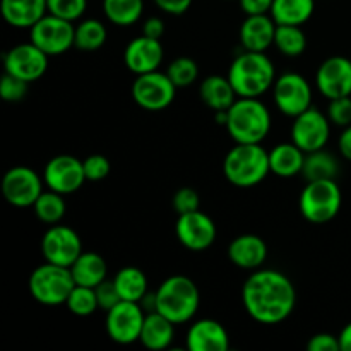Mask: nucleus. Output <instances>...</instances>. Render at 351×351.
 <instances>
[{
  "label": "nucleus",
  "mask_w": 351,
  "mask_h": 351,
  "mask_svg": "<svg viewBox=\"0 0 351 351\" xmlns=\"http://www.w3.org/2000/svg\"><path fill=\"white\" fill-rule=\"evenodd\" d=\"M247 314L259 324L274 326L287 321L297 305V290L278 269H256L242 287Z\"/></svg>",
  "instance_id": "obj_1"
},
{
  "label": "nucleus",
  "mask_w": 351,
  "mask_h": 351,
  "mask_svg": "<svg viewBox=\"0 0 351 351\" xmlns=\"http://www.w3.org/2000/svg\"><path fill=\"white\" fill-rule=\"evenodd\" d=\"M228 79L239 98H261L273 89L276 69L266 51L243 50L230 65Z\"/></svg>",
  "instance_id": "obj_2"
},
{
  "label": "nucleus",
  "mask_w": 351,
  "mask_h": 351,
  "mask_svg": "<svg viewBox=\"0 0 351 351\" xmlns=\"http://www.w3.org/2000/svg\"><path fill=\"white\" fill-rule=\"evenodd\" d=\"M271 125L269 110L259 98H237L228 108L225 129L237 144H261Z\"/></svg>",
  "instance_id": "obj_3"
},
{
  "label": "nucleus",
  "mask_w": 351,
  "mask_h": 351,
  "mask_svg": "<svg viewBox=\"0 0 351 351\" xmlns=\"http://www.w3.org/2000/svg\"><path fill=\"white\" fill-rule=\"evenodd\" d=\"M201 304L199 288L191 278L175 274L167 278L156 290V312L173 324H185L197 314Z\"/></svg>",
  "instance_id": "obj_4"
},
{
  "label": "nucleus",
  "mask_w": 351,
  "mask_h": 351,
  "mask_svg": "<svg viewBox=\"0 0 351 351\" xmlns=\"http://www.w3.org/2000/svg\"><path fill=\"white\" fill-rule=\"evenodd\" d=\"M223 173L235 187H256L271 173L269 153L261 144H237L226 153Z\"/></svg>",
  "instance_id": "obj_5"
},
{
  "label": "nucleus",
  "mask_w": 351,
  "mask_h": 351,
  "mask_svg": "<svg viewBox=\"0 0 351 351\" xmlns=\"http://www.w3.org/2000/svg\"><path fill=\"white\" fill-rule=\"evenodd\" d=\"M74 287L75 281L69 267L47 263V261L31 273L29 281H27L31 297L38 304L47 305V307L65 304Z\"/></svg>",
  "instance_id": "obj_6"
},
{
  "label": "nucleus",
  "mask_w": 351,
  "mask_h": 351,
  "mask_svg": "<svg viewBox=\"0 0 351 351\" xmlns=\"http://www.w3.org/2000/svg\"><path fill=\"white\" fill-rule=\"evenodd\" d=\"M343 204V194L336 180L307 182L300 194V213L308 223L324 225L338 216Z\"/></svg>",
  "instance_id": "obj_7"
},
{
  "label": "nucleus",
  "mask_w": 351,
  "mask_h": 351,
  "mask_svg": "<svg viewBox=\"0 0 351 351\" xmlns=\"http://www.w3.org/2000/svg\"><path fill=\"white\" fill-rule=\"evenodd\" d=\"M312 86L298 72H285L276 77L273 86V99L283 115L295 119L312 106Z\"/></svg>",
  "instance_id": "obj_8"
},
{
  "label": "nucleus",
  "mask_w": 351,
  "mask_h": 351,
  "mask_svg": "<svg viewBox=\"0 0 351 351\" xmlns=\"http://www.w3.org/2000/svg\"><path fill=\"white\" fill-rule=\"evenodd\" d=\"M177 86L173 84L167 72H147L137 75L132 82V98L143 110L147 112H161L173 103L177 96Z\"/></svg>",
  "instance_id": "obj_9"
},
{
  "label": "nucleus",
  "mask_w": 351,
  "mask_h": 351,
  "mask_svg": "<svg viewBox=\"0 0 351 351\" xmlns=\"http://www.w3.org/2000/svg\"><path fill=\"white\" fill-rule=\"evenodd\" d=\"M31 40L48 57L64 55L74 47L75 26L71 21L47 14L29 29Z\"/></svg>",
  "instance_id": "obj_10"
},
{
  "label": "nucleus",
  "mask_w": 351,
  "mask_h": 351,
  "mask_svg": "<svg viewBox=\"0 0 351 351\" xmlns=\"http://www.w3.org/2000/svg\"><path fill=\"white\" fill-rule=\"evenodd\" d=\"M43 177L33 168L14 167L2 177V195L14 208H33L34 202L43 194Z\"/></svg>",
  "instance_id": "obj_11"
},
{
  "label": "nucleus",
  "mask_w": 351,
  "mask_h": 351,
  "mask_svg": "<svg viewBox=\"0 0 351 351\" xmlns=\"http://www.w3.org/2000/svg\"><path fill=\"white\" fill-rule=\"evenodd\" d=\"M331 137V120L328 113L311 106L293 119L291 143L297 144L304 153L324 149Z\"/></svg>",
  "instance_id": "obj_12"
},
{
  "label": "nucleus",
  "mask_w": 351,
  "mask_h": 351,
  "mask_svg": "<svg viewBox=\"0 0 351 351\" xmlns=\"http://www.w3.org/2000/svg\"><path fill=\"white\" fill-rule=\"evenodd\" d=\"M144 319V308L137 302L122 300L106 312V332L110 339L119 345H132L141 339Z\"/></svg>",
  "instance_id": "obj_13"
},
{
  "label": "nucleus",
  "mask_w": 351,
  "mask_h": 351,
  "mask_svg": "<svg viewBox=\"0 0 351 351\" xmlns=\"http://www.w3.org/2000/svg\"><path fill=\"white\" fill-rule=\"evenodd\" d=\"M82 252L81 237L71 226L50 225L41 237V254L47 263L71 267Z\"/></svg>",
  "instance_id": "obj_14"
},
{
  "label": "nucleus",
  "mask_w": 351,
  "mask_h": 351,
  "mask_svg": "<svg viewBox=\"0 0 351 351\" xmlns=\"http://www.w3.org/2000/svg\"><path fill=\"white\" fill-rule=\"evenodd\" d=\"M86 180L88 178L84 173V165L79 158L72 156V154H58L45 165V187L62 195L77 192Z\"/></svg>",
  "instance_id": "obj_15"
},
{
  "label": "nucleus",
  "mask_w": 351,
  "mask_h": 351,
  "mask_svg": "<svg viewBox=\"0 0 351 351\" xmlns=\"http://www.w3.org/2000/svg\"><path fill=\"white\" fill-rule=\"evenodd\" d=\"M47 69L48 55L40 50L33 41L16 45L3 55V71L29 84L43 77Z\"/></svg>",
  "instance_id": "obj_16"
},
{
  "label": "nucleus",
  "mask_w": 351,
  "mask_h": 351,
  "mask_svg": "<svg viewBox=\"0 0 351 351\" xmlns=\"http://www.w3.org/2000/svg\"><path fill=\"white\" fill-rule=\"evenodd\" d=\"M177 239L185 249L192 252H202L209 249L216 240V225L206 213L192 211L178 215L175 223Z\"/></svg>",
  "instance_id": "obj_17"
},
{
  "label": "nucleus",
  "mask_w": 351,
  "mask_h": 351,
  "mask_svg": "<svg viewBox=\"0 0 351 351\" xmlns=\"http://www.w3.org/2000/svg\"><path fill=\"white\" fill-rule=\"evenodd\" d=\"M317 91L326 99L351 96V60L343 55L329 57L315 72Z\"/></svg>",
  "instance_id": "obj_18"
},
{
  "label": "nucleus",
  "mask_w": 351,
  "mask_h": 351,
  "mask_svg": "<svg viewBox=\"0 0 351 351\" xmlns=\"http://www.w3.org/2000/svg\"><path fill=\"white\" fill-rule=\"evenodd\" d=\"M165 50L161 40L147 36H137L123 50V62L132 74L141 75L154 72L163 64Z\"/></svg>",
  "instance_id": "obj_19"
},
{
  "label": "nucleus",
  "mask_w": 351,
  "mask_h": 351,
  "mask_svg": "<svg viewBox=\"0 0 351 351\" xmlns=\"http://www.w3.org/2000/svg\"><path fill=\"white\" fill-rule=\"evenodd\" d=\"M185 346L189 351H228L230 336L215 319H201L189 328Z\"/></svg>",
  "instance_id": "obj_20"
},
{
  "label": "nucleus",
  "mask_w": 351,
  "mask_h": 351,
  "mask_svg": "<svg viewBox=\"0 0 351 351\" xmlns=\"http://www.w3.org/2000/svg\"><path fill=\"white\" fill-rule=\"evenodd\" d=\"M228 259L240 269H259L267 259L266 242L261 237L252 235V233L237 237L228 245Z\"/></svg>",
  "instance_id": "obj_21"
},
{
  "label": "nucleus",
  "mask_w": 351,
  "mask_h": 351,
  "mask_svg": "<svg viewBox=\"0 0 351 351\" xmlns=\"http://www.w3.org/2000/svg\"><path fill=\"white\" fill-rule=\"evenodd\" d=\"M276 26L271 14H261V16H247L240 26V43L243 50L250 51H266L274 45V34Z\"/></svg>",
  "instance_id": "obj_22"
},
{
  "label": "nucleus",
  "mask_w": 351,
  "mask_h": 351,
  "mask_svg": "<svg viewBox=\"0 0 351 351\" xmlns=\"http://www.w3.org/2000/svg\"><path fill=\"white\" fill-rule=\"evenodd\" d=\"M0 12L9 26L17 29H31L48 14L47 0H2Z\"/></svg>",
  "instance_id": "obj_23"
},
{
  "label": "nucleus",
  "mask_w": 351,
  "mask_h": 351,
  "mask_svg": "<svg viewBox=\"0 0 351 351\" xmlns=\"http://www.w3.org/2000/svg\"><path fill=\"white\" fill-rule=\"evenodd\" d=\"M175 326L170 319L161 315L160 312H149L144 319L143 331H141V339L144 348L160 351L170 348L175 338Z\"/></svg>",
  "instance_id": "obj_24"
},
{
  "label": "nucleus",
  "mask_w": 351,
  "mask_h": 351,
  "mask_svg": "<svg viewBox=\"0 0 351 351\" xmlns=\"http://www.w3.org/2000/svg\"><path fill=\"white\" fill-rule=\"evenodd\" d=\"M307 153L295 143H281L269 151L271 173L281 178H291L302 173Z\"/></svg>",
  "instance_id": "obj_25"
},
{
  "label": "nucleus",
  "mask_w": 351,
  "mask_h": 351,
  "mask_svg": "<svg viewBox=\"0 0 351 351\" xmlns=\"http://www.w3.org/2000/svg\"><path fill=\"white\" fill-rule=\"evenodd\" d=\"M199 95H201L202 103L208 108L215 110V112L228 110L239 98L228 75L226 77H223V75H209V77H206L201 82Z\"/></svg>",
  "instance_id": "obj_26"
},
{
  "label": "nucleus",
  "mask_w": 351,
  "mask_h": 351,
  "mask_svg": "<svg viewBox=\"0 0 351 351\" xmlns=\"http://www.w3.org/2000/svg\"><path fill=\"white\" fill-rule=\"evenodd\" d=\"M69 269H71L75 285H81V287L96 288L108 278L106 261L96 252H82Z\"/></svg>",
  "instance_id": "obj_27"
},
{
  "label": "nucleus",
  "mask_w": 351,
  "mask_h": 351,
  "mask_svg": "<svg viewBox=\"0 0 351 351\" xmlns=\"http://www.w3.org/2000/svg\"><path fill=\"white\" fill-rule=\"evenodd\" d=\"M315 10V0H274L271 17L276 24L304 26Z\"/></svg>",
  "instance_id": "obj_28"
},
{
  "label": "nucleus",
  "mask_w": 351,
  "mask_h": 351,
  "mask_svg": "<svg viewBox=\"0 0 351 351\" xmlns=\"http://www.w3.org/2000/svg\"><path fill=\"white\" fill-rule=\"evenodd\" d=\"M115 287L119 290L120 298L127 302H137L139 304L143 300L144 295L147 293V278L139 267L127 266L122 267L119 273L113 276Z\"/></svg>",
  "instance_id": "obj_29"
},
{
  "label": "nucleus",
  "mask_w": 351,
  "mask_h": 351,
  "mask_svg": "<svg viewBox=\"0 0 351 351\" xmlns=\"http://www.w3.org/2000/svg\"><path fill=\"white\" fill-rule=\"evenodd\" d=\"M103 14L120 27L134 26L143 17L144 0H103Z\"/></svg>",
  "instance_id": "obj_30"
},
{
  "label": "nucleus",
  "mask_w": 351,
  "mask_h": 351,
  "mask_svg": "<svg viewBox=\"0 0 351 351\" xmlns=\"http://www.w3.org/2000/svg\"><path fill=\"white\" fill-rule=\"evenodd\" d=\"M339 171V163L336 160L335 154L328 153L324 149L314 151V153H307L304 165L305 180H336Z\"/></svg>",
  "instance_id": "obj_31"
},
{
  "label": "nucleus",
  "mask_w": 351,
  "mask_h": 351,
  "mask_svg": "<svg viewBox=\"0 0 351 351\" xmlns=\"http://www.w3.org/2000/svg\"><path fill=\"white\" fill-rule=\"evenodd\" d=\"M106 26L98 19H84L75 26L74 47L81 51H96L106 43Z\"/></svg>",
  "instance_id": "obj_32"
},
{
  "label": "nucleus",
  "mask_w": 351,
  "mask_h": 351,
  "mask_svg": "<svg viewBox=\"0 0 351 351\" xmlns=\"http://www.w3.org/2000/svg\"><path fill=\"white\" fill-rule=\"evenodd\" d=\"M274 47L285 57H300L307 48V36H305L302 26L278 24L276 34H274Z\"/></svg>",
  "instance_id": "obj_33"
},
{
  "label": "nucleus",
  "mask_w": 351,
  "mask_h": 351,
  "mask_svg": "<svg viewBox=\"0 0 351 351\" xmlns=\"http://www.w3.org/2000/svg\"><path fill=\"white\" fill-rule=\"evenodd\" d=\"M34 215L45 225H57L64 218L67 206H65L64 195L55 191H43V194L38 197V201L33 206Z\"/></svg>",
  "instance_id": "obj_34"
},
{
  "label": "nucleus",
  "mask_w": 351,
  "mask_h": 351,
  "mask_svg": "<svg viewBox=\"0 0 351 351\" xmlns=\"http://www.w3.org/2000/svg\"><path fill=\"white\" fill-rule=\"evenodd\" d=\"M65 305L77 317H88V315L95 314L96 308H99L95 288L81 287V285H75L72 288Z\"/></svg>",
  "instance_id": "obj_35"
},
{
  "label": "nucleus",
  "mask_w": 351,
  "mask_h": 351,
  "mask_svg": "<svg viewBox=\"0 0 351 351\" xmlns=\"http://www.w3.org/2000/svg\"><path fill=\"white\" fill-rule=\"evenodd\" d=\"M167 74L177 88H187L199 77V67L194 58L178 57L168 65Z\"/></svg>",
  "instance_id": "obj_36"
},
{
  "label": "nucleus",
  "mask_w": 351,
  "mask_h": 351,
  "mask_svg": "<svg viewBox=\"0 0 351 351\" xmlns=\"http://www.w3.org/2000/svg\"><path fill=\"white\" fill-rule=\"evenodd\" d=\"M47 5L48 14L74 23L84 16L88 9V0H47Z\"/></svg>",
  "instance_id": "obj_37"
},
{
  "label": "nucleus",
  "mask_w": 351,
  "mask_h": 351,
  "mask_svg": "<svg viewBox=\"0 0 351 351\" xmlns=\"http://www.w3.org/2000/svg\"><path fill=\"white\" fill-rule=\"evenodd\" d=\"M27 91H29V82L3 72L2 79H0V98H2L3 101H21L23 98H26Z\"/></svg>",
  "instance_id": "obj_38"
},
{
  "label": "nucleus",
  "mask_w": 351,
  "mask_h": 351,
  "mask_svg": "<svg viewBox=\"0 0 351 351\" xmlns=\"http://www.w3.org/2000/svg\"><path fill=\"white\" fill-rule=\"evenodd\" d=\"M328 117L331 123L343 127V129L351 125V96L329 99Z\"/></svg>",
  "instance_id": "obj_39"
},
{
  "label": "nucleus",
  "mask_w": 351,
  "mask_h": 351,
  "mask_svg": "<svg viewBox=\"0 0 351 351\" xmlns=\"http://www.w3.org/2000/svg\"><path fill=\"white\" fill-rule=\"evenodd\" d=\"M82 165H84V173L89 182L103 180V178L108 177L110 170H112L108 158L103 156V154H91L82 161Z\"/></svg>",
  "instance_id": "obj_40"
},
{
  "label": "nucleus",
  "mask_w": 351,
  "mask_h": 351,
  "mask_svg": "<svg viewBox=\"0 0 351 351\" xmlns=\"http://www.w3.org/2000/svg\"><path fill=\"white\" fill-rule=\"evenodd\" d=\"M95 290H96V298H98V305L101 311L108 312L110 308H113L117 304L122 302L119 290H117L115 287V281L108 280V278H106L105 281H101Z\"/></svg>",
  "instance_id": "obj_41"
},
{
  "label": "nucleus",
  "mask_w": 351,
  "mask_h": 351,
  "mask_svg": "<svg viewBox=\"0 0 351 351\" xmlns=\"http://www.w3.org/2000/svg\"><path fill=\"white\" fill-rule=\"evenodd\" d=\"M173 209L177 215H185V213L197 211L199 209V194L191 187H182L175 192L173 195Z\"/></svg>",
  "instance_id": "obj_42"
},
{
  "label": "nucleus",
  "mask_w": 351,
  "mask_h": 351,
  "mask_svg": "<svg viewBox=\"0 0 351 351\" xmlns=\"http://www.w3.org/2000/svg\"><path fill=\"white\" fill-rule=\"evenodd\" d=\"M308 351H341L339 346V338L329 332H319L314 335L307 343Z\"/></svg>",
  "instance_id": "obj_43"
},
{
  "label": "nucleus",
  "mask_w": 351,
  "mask_h": 351,
  "mask_svg": "<svg viewBox=\"0 0 351 351\" xmlns=\"http://www.w3.org/2000/svg\"><path fill=\"white\" fill-rule=\"evenodd\" d=\"M274 0H239L240 9L245 16H261V14H269Z\"/></svg>",
  "instance_id": "obj_44"
},
{
  "label": "nucleus",
  "mask_w": 351,
  "mask_h": 351,
  "mask_svg": "<svg viewBox=\"0 0 351 351\" xmlns=\"http://www.w3.org/2000/svg\"><path fill=\"white\" fill-rule=\"evenodd\" d=\"M158 9L163 10L170 16H182L187 12L192 5V0H153Z\"/></svg>",
  "instance_id": "obj_45"
},
{
  "label": "nucleus",
  "mask_w": 351,
  "mask_h": 351,
  "mask_svg": "<svg viewBox=\"0 0 351 351\" xmlns=\"http://www.w3.org/2000/svg\"><path fill=\"white\" fill-rule=\"evenodd\" d=\"M143 34L147 38H154V40H161L165 34V23L161 17H147L143 24Z\"/></svg>",
  "instance_id": "obj_46"
},
{
  "label": "nucleus",
  "mask_w": 351,
  "mask_h": 351,
  "mask_svg": "<svg viewBox=\"0 0 351 351\" xmlns=\"http://www.w3.org/2000/svg\"><path fill=\"white\" fill-rule=\"evenodd\" d=\"M338 147L341 156L345 158V160L351 161V125L343 129L341 136H339V141H338Z\"/></svg>",
  "instance_id": "obj_47"
},
{
  "label": "nucleus",
  "mask_w": 351,
  "mask_h": 351,
  "mask_svg": "<svg viewBox=\"0 0 351 351\" xmlns=\"http://www.w3.org/2000/svg\"><path fill=\"white\" fill-rule=\"evenodd\" d=\"M338 338H339V346H341V351H351V322L341 329V332H339Z\"/></svg>",
  "instance_id": "obj_48"
}]
</instances>
